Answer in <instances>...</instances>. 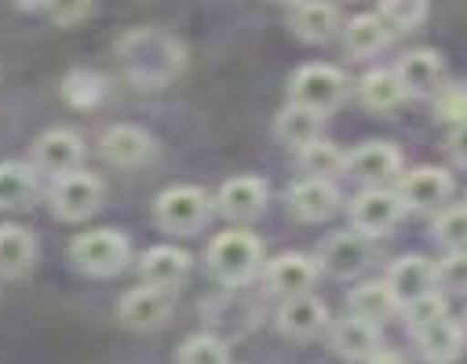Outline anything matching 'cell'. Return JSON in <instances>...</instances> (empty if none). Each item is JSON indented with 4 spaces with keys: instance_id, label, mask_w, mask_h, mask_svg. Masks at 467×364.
I'll return each mask as SVG.
<instances>
[{
    "instance_id": "cell-1",
    "label": "cell",
    "mask_w": 467,
    "mask_h": 364,
    "mask_svg": "<svg viewBox=\"0 0 467 364\" xmlns=\"http://www.w3.org/2000/svg\"><path fill=\"white\" fill-rule=\"evenodd\" d=\"M117 55L124 62V73L135 84L157 87L168 84L182 69V44L161 29H131L128 36L117 40Z\"/></svg>"
},
{
    "instance_id": "cell-2",
    "label": "cell",
    "mask_w": 467,
    "mask_h": 364,
    "mask_svg": "<svg viewBox=\"0 0 467 364\" xmlns=\"http://www.w3.org/2000/svg\"><path fill=\"white\" fill-rule=\"evenodd\" d=\"M204 258H208V269H212V277L219 284L241 288V284H248L259 273V266H263V244L248 229H226V233H219L208 244Z\"/></svg>"
},
{
    "instance_id": "cell-3",
    "label": "cell",
    "mask_w": 467,
    "mask_h": 364,
    "mask_svg": "<svg viewBox=\"0 0 467 364\" xmlns=\"http://www.w3.org/2000/svg\"><path fill=\"white\" fill-rule=\"evenodd\" d=\"M69 258L88 277H113V273H120L128 266L131 244H128V237L120 229H88V233L73 237Z\"/></svg>"
},
{
    "instance_id": "cell-4",
    "label": "cell",
    "mask_w": 467,
    "mask_h": 364,
    "mask_svg": "<svg viewBox=\"0 0 467 364\" xmlns=\"http://www.w3.org/2000/svg\"><path fill=\"white\" fill-rule=\"evenodd\" d=\"M212 215V197L201 186H168L157 200H153V218L161 229L168 233H197Z\"/></svg>"
},
{
    "instance_id": "cell-5",
    "label": "cell",
    "mask_w": 467,
    "mask_h": 364,
    "mask_svg": "<svg viewBox=\"0 0 467 364\" xmlns=\"http://www.w3.org/2000/svg\"><path fill=\"white\" fill-rule=\"evenodd\" d=\"M347 87H350V84H347L343 69H336V66H321V62L296 69L292 80H288V95H292V102H299V106H306V109H317L321 116L332 113V109L347 98Z\"/></svg>"
},
{
    "instance_id": "cell-6",
    "label": "cell",
    "mask_w": 467,
    "mask_h": 364,
    "mask_svg": "<svg viewBox=\"0 0 467 364\" xmlns=\"http://www.w3.org/2000/svg\"><path fill=\"white\" fill-rule=\"evenodd\" d=\"M47 200H51L55 218H62V222H84V218H91L102 207V182L91 171H80L77 167V171H66V175L55 178Z\"/></svg>"
},
{
    "instance_id": "cell-7",
    "label": "cell",
    "mask_w": 467,
    "mask_h": 364,
    "mask_svg": "<svg viewBox=\"0 0 467 364\" xmlns=\"http://www.w3.org/2000/svg\"><path fill=\"white\" fill-rule=\"evenodd\" d=\"M398 200L405 211H441L452 197V175L434 164H420L398 175Z\"/></svg>"
},
{
    "instance_id": "cell-8",
    "label": "cell",
    "mask_w": 467,
    "mask_h": 364,
    "mask_svg": "<svg viewBox=\"0 0 467 364\" xmlns=\"http://www.w3.org/2000/svg\"><path fill=\"white\" fill-rule=\"evenodd\" d=\"M347 211H350V229H358V233H365L372 240L376 237H387L401 222V215H405L398 193L394 189H383V186H365L350 200Z\"/></svg>"
},
{
    "instance_id": "cell-9",
    "label": "cell",
    "mask_w": 467,
    "mask_h": 364,
    "mask_svg": "<svg viewBox=\"0 0 467 364\" xmlns=\"http://www.w3.org/2000/svg\"><path fill=\"white\" fill-rule=\"evenodd\" d=\"M372 262V237L358 233V229H343V233H332L321 251H317V266L339 280L347 277H358L365 266Z\"/></svg>"
},
{
    "instance_id": "cell-10",
    "label": "cell",
    "mask_w": 467,
    "mask_h": 364,
    "mask_svg": "<svg viewBox=\"0 0 467 364\" xmlns=\"http://www.w3.org/2000/svg\"><path fill=\"white\" fill-rule=\"evenodd\" d=\"M175 309V298L168 288H153V284H139L131 288L120 302H117V320L124 328H135V331H150V328H161Z\"/></svg>"
},
{
    "instance_id": "cell-11",
    "label": "cell",
    "mask_w": 467,
    "mask_h": 364,
    "mask_svg": "<svg viewBox=\"0 0 467 364\" xmlns=\"http://www.w3.org/2000/svg\"><path fill=\"white\" fill-rule=\"evenodd\" d=\"M80 160H84V138L69 127H51L33 142V167L51 178L77 171Z\"/></svg>"
},
{
    "instance_id": "cell-12",
    "label": "cell",
    "mask_w": 467,
    "mask_h": 364,
    "mask_svg": "<svg viewBox=\"0 0 467 364\" xmlns=\"http://www.w3.org/2000/svg\"><path fill=\"white\" fill-rule=\"evenodd\" d=\"M343 171L365 186H383L387 178L401 175V149L394 142H361L354 153H347Z\"/></svg>"
},
{
    "instance_id": "cell-13",
    "label": "cell",
    "mask_w": 467,
    "mask_h": 364,
    "mask_svg": "<svg viewBox=\"0 0 467 364\" xmlns=\"http://www.w3.org/2000/svg\"><path fill=\"white\" fill-rule=\"evenodd\" d=\"M328 324H332L328 306H325L317 295H310V291L288 295V298L281 302V309H277V328H281V335H288V339H296V342L317 339Z\"/></svg>"
},
{
    "instance_id": "cell-14",
    "label": "cell",
    "mask_w": 467,
    "mask_h": 364,
    "mask_svg": "<svg viewBox=\"0 0 467 364\" xmlns=\"http://www.w3.org/2000/svg\"><path fill=\"white\" fill-rule=\"evenodd\" d=\"M394 73H398V80H401L409 98H434L441 91V84H445V62L431 47H416V51L401 55Z\"/></svg>"
},
{
    "instance_id": "cell-15",
    "label": "cell",
    "mask_w": 467,
    "mask_h": 364,
    "mask_svg": "<svg viewBox=\"0 0 467 364\" xmlns=\"http://www.w3.org/2000/svg\"><path fill=\"white\" fill-rule=\"evenodd\" d=\"M266 200H270V186L259 175H237V178H226L219 186L215 207L234 222H252L263 215Z\"/></svg>"
},
{
    "instance_id": "cell-16",
    "label": "cell",
    "mask_w": 467,
    "mask_h": 364,
    "mask_svg": "<svg viewBox=\"0 0 467 364\" xmlns=\"http://www.w3.org/2000/svg\"><path fill=\"white\" fill-rule=\"evenodd\" d=\"M321 277V266L314 255H303V251H285L277 255L270 266H266V288L281 298L288 295H303L314 288V280Z\"/></svg>"
},
{
    "instance_id": "cell-17",
    "label": "cell",
    "mask_w": 467,
    "mask_h": 364,
    "mask_svg": "<svg viewBox=\"0 0 467 364\" xmlns=\"http://www.w3.org/2000/svg\"><path fill=\"white\" fill-rule=\"evenodd\" d=\"M99 153L113 167H139L153 157V138L135 124H113L99 138Z\"/></svg>"
},
{
    "instance_id": "cell-18",
    "label": "cell",
    "mask_w": 467,
    "mask_h": 364,
    "mask_svg": "<svg viewBox=\"0 0 467 364\" xmlns=\"http://www.w3.org/2000/svg\"><path fill=\"white\" fill-rule=\"evenodd\" d=\"M412 339H416V346H420V353H423L427 364H452V360L463 353L467 331H463L460 320H452V317L445 313V317H438V320L416 328Z\"/></svg>"
},
{
    "instance_id": "cell-19",
    "label": "cell",
    "mask_w": 467,
    "mask_h": 364,
    "mask_svg": "<svg viewBox=\"0 0 467 364\" xmlns=\"http://www.w3.org/2000/svg\"><path fill=\"white\" fill-rule=\"evenodd\" d=\"M288 207L299 222H325L339 207V189L332 178H303L288 189Z\"/></svg>"
},
{
    "instance_id": "cell-20",
    "label": "cell",
    "mask_w": 467,
    "mask_h": 364,
    "mask_svg": "<svg viewBox=\"0 0 467 364\" xmlns=\"http://www.w3.org/2000/svg\"><path fill=\"white\" fill-rule=\"evenodd\" d=\"M387 288L394 291L398 306H405V302H412V298L434 291V288H438V280H434V262H431L427 255H401V258L390 262V269H387Z\"/></svg>"
},
{
    "instance_id": "cell-21",
    "label": "cell",
    "mask_w": 467,
    "mask_h": 364,
    "mask_svg": "<svg viewBox=\"0 0 467 364\" xmlns=\"http://www.w3.org/2000/svg\"><path fill=\"white\" fill-rule=\"evenodd\" d=\"M332 349L343 357V360H354V364H365L379 353V324L372 320H361V317H343L332 324Z\"/></svg>"
},
{
    "instance_id": "cell-22",
    "label": "cell",
    "mask_w": 467,
    "mask_h": 364,
    "mask_svg": "<svg viewBox=\"0 0 467 364\" xmlns=\"http://www.w3.org/2000/svg\"><path fill=\"white\" fill-rule=\"evenodd\" d=\"M139 273H142V284L175 291L186 280V273H190V255L182 248H175V244H157V248L142 251Z\"/></svg>"
},
{
    "instance_id": "cell-23",
    "label": "cell",
    "mask_w": 467,
    "mask_h": 364,
    "mask_svg": "<svg viewBox=\"0 0 467 364\" xmlns=\"http://www.w3.org/2000/svg\"><path fill=\"white\" fill-rule=\"evenodd\" d=\"M288 25H292V33H296L299 40H306V44H325V40L339 29V11H336V4H328V0H303V4L292 7Z\"/></svg>"
},
{
    "instance_id": "cell-24",
    "label": "cell",
    "mask_w": 467,
    "mask_h": 364,
    "mask_svg": "<svg viewBox=\"0 0 467 364\" xmlns=\"http://www.w3.org/2000/svg\"><path fill=\"white\" fill-rule=\"evenodd\" d=\"M36 262V240L26 226H0V277L4 280H18L33 269Z\"/></svg>"
},
{
    "instance_id": "cell-25",
    "label": "cell",
    "mask_w": 467,
    "mask_h": 364,
    "mask_svg": "<svg viewBox=\"0 0 467 364\" xmlns=\"http://www.w3.org/2000/svg\"><path fill=\"white\" fill-rule=\"evenodd\" d=\"M358 98H361V106L372 109V113H390V109H398L409 95H405V87H401V80H398L394 69H372V73H365V76L358 80Z\"/></svg>"
},
{
    "instance_id": "cell-26",
    "label": "cell",
    "mask_w": 467,
    "mask_h": 364,
    "mask_svg": "<svg viewBox=\"0 0 467 364\" xmlns=\"http://www.w3.org/2000/svg\"><path fill=\"white\" fill-rule=\"evenodd\" d=\"M36 200V171L18 160L0 164V207L4 211H26Z\"/></svg>"
},
{
    "instance_id": "cell-27",
    "label": "cell",
    "mask_w": 467,
    "mask_h": 364,
    "mask_svg": "<svg viewBox=\"0 0 467 364\" xmlns=\"http://www.w3.org/2000/svg\"><path fill=\"white\" fill-rule=\"evenodd\" d=\"M390 29L383 25L379 15H354L347 25H343V44L350 55L358 58H368V55H379L387 44H390Z\"/></svg>"
},
{
    "instance_id": "cell-28",
    "label": "cell",
    "mask_w": 467,
    "mask_h": 364,
    "mask_svg": "<svg viewBox=\"0 0 467 364\" xmlns=\"http://www.w3.org/2000/svg\"><path fill=\"white\" fill-rule=\"evenodd\" d=\"M347 306H350V313H354V317L372 320V324H383L390 313H398V309H401V306H398V298H394V291L387 288V280H365V284H358V288L350 291Z\"/></svg>"
},
{
    "instance_id": "cell-29",
    "label": "cell",
    "mask_w": 467,
    "mask_h": 364,
    "mask_svg": "<svg viewBox=\"0 0 467 364\" xmlns=\"http://www.w3.org/2000/svg\"><path fill=\"white\" fill-rule=\"evenodd\" d=\"M277 138L292 149H303L306 142L321 138V113L317 109H306L299 102H288L281 113H277Z\"/></svg>"
},
{
    "instance_id": "cell-30",
    "label": "cell",
    "mask_w": 467,
    "mask_h": 364,
    "mask_svg": "<svg viewBox=\"0 0 467 364\" xmlns=\"http://www.w3.org/2000/svg\"><path fill=\"white\" fill-rule=\"evenodd\" d=\"M296 153H299V167H303L306 178H336V175H343L347 153L328 138H314Z\"/></svg>"
},
{
    "instance_id": "cell-31",
    "label": "cell",
    "mask_w": 467,
    "mask_h": 364,
    "mask_svg": "<svg viewBox=\"0 0 467 364\" xmlns=\"http://www.w3.org/2000/svg\"><path fill=\"white\" fill-rule=\"evenodd\" d=\"M376 15L383 18L390 33H412L427 18V0H379Z\"/></svg>"
},
{
    "instance_id": "cell-32",
    "label": "cell",
    "mask_w": 467,
    "mask_h": 364,
    "mask_svg": "<svg viewBox=\"0 0 467 364\" xmlns=\"http://www.w3.org/2000/svg\"><path fill=\"white\" fill-rule=\"evenodd\" d=\"M434 240L449 251H460L467 248V204H449L434 215Z\"/></svg>"
},
{
    "instance_id": "cell-33",
    "label": "cell",
    "mask_w": 467,
    "mask_h": 364,
    "mask_svg": "<svg viewBox=\"0 0 467 364\" xmlns=\"http://www.w3.org/2000/svg\"><path fill=\"white\" fill-rule=\"evenodd\" d=\"M179 364H230V349L219 335L201 331L179 346Z\"/></svg>"
},
{
    "instance_id": "cell-34",
    "label": "cell",
    "mask_w": 467,
    "mask_h": 364,
    "mask_svg": "<svg viewBox=\"0 0 467 364\" xmlns=\"http://www.w3.org/2000/svg\"><path fill=\"white\" fill-rule=\"evenodd\" d=\"M434 280H438V291L467 295V248L449 251L441 262H434Z\"/></svg>"
},
{
    "instance_id": "cell-35",
    "label": "cell",
    "mask_w": 467,
    "mask_h": 364,
    "mask_svg": "<svg viewBox=\"0 0 467 364\" xmlns=\"http://www.w3.org/2000/svg\"><path fill=\"white\" fill-rule=\"evenodd\" d=\"M401 313H405L409 331H416V328H423V324H431V320L445 317V313H449V302H445V295L434 288V291H427V295H420V298L405 302V306H401Z\"/></svg>"
},
{
    "instance_id": "cell-36",
    "label": "cell",
    "mask_w": 467,
    "mask_h": 364,
    "mask_svg": "<svg viewBox=\"0 0 467 364\" xmlns=\"http://www.w3.org/2000/svg\"><path fill=\"white\" fill-rule=\"evenodd\" d=\"M40 7H44V15H47L51 22L73 25V22H80V18L91 15L95 0H40Z\"/></svg>"
},
{
    "instance_id": "cell-37",
    "label": "cell",
    "mask_w": 467,
    "mask_h": 364,
    "mask_svg": "<svg viewBox=\"0 0 467 364\" xmlns=\"http://www.w3.org/2000/svg\"><path fill=\"white\" fill-rule=\"evenodd\" d=\"M438 120H449V124H463L467 120V87H441L438 95Z\"/></svg>"
},
{
    "instance_id": "cell-38",
    "label": "cell",
    "mask_w": 467,
    "mask_h": 364,
    "mask_svg": "<svg viewBox=\"0 0 467 364\" xmlns=\"http://www.w3.org/2000/svg\"><path fill=\"white\" fill-rule=\"evenodd\" d=\"M445 149H449V157H452L460 167H467V120H463V124H456V127L449 131Z\"/></svg>"
},
{
    "instance_id": "cell-39",
    "label": "cell",
    "mask_w": 467,
    "mask_h": 364,
    "mask_svg": "<svg viewBox=\"0 0 467 364\" xmlns=\"http://www.w3.org/2000/svg\"><path fill=\"white\" fill-rule=\"evenodd\" d=\"M365 364H405V360H401L398 353H383V349H379V353H376L372 360H365Z\"/></svg>"
},
{
    "instance_id": "cell-40",
    "label": "cell",
    "mask_w": 467,
    "mask_h": 364,
    "mask_svg": "<svg viewBox=\"0 0 467 364\" xmlns=\"http://www.w3.org/2000/svg\"><path fill=\"white\" fill-rule=\"evenodd\" d=\"M277 4H288V7H296V4H303V0H277Z\"/></svg>"
},
{
    "instance_id": "cell-41",
    "label": "cell",
    "mask_w": 467,
    "mask_h": 364,
    "mask_svg": "<svg viewBox=\"0 0 467 364\" xmlns=\"http://www.w3.org/2000/svg\"><path fill=\"white\" fill-rule=\"evenodd\" d=\"M460 324H463V331H467V313H463V320H460Z\"/></svg>"
}]
</instances>
